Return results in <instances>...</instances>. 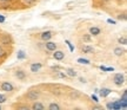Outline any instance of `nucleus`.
<instances>
[{
  "label": "nucleus",
  "mask_w": 127,
  "mask_h": 110,
  "mask_svg": "<svg viewBox=\"0 0 127 110\" xmlns=\"http://www.w3.org/2000/svg\"><path fill=\"white\" fill-rule=\"evenodd\" d=\"M57 47H58V45H57V43H54V41H51V40L45 41V49L47 51L53 52V51L57 50Z\"/></svg>",
  "instance_id": "obj_4"
},
{
  "label": "nucleus",
  "mask_w": 127,
  "mask_h": 110,
  "mask_svg": "<svg viewBox=\"0 0 127 110\" xmlns=\"http://www.w3.org/2000/svg\"><path fill=\"white\" fill-rule=\"evenodd\" d=\"M93 109H98V110H102V107H101V106H94V107H93Z\"/></svg>",
  "instance_id": "obj_29"
},
{
  "label": "nucleus",
  "mask_w": 127,
  "mask_h": 110,
  "mask_svg": "<svg viewBox=\"0 0 127 110\" xmlns=\"http://www.w3.org/2000/svg\"><path fill=\"white\" fill-rule=\"evenodd\" d=\"M31 108L33 110H45V106L38 101H33V104L31 106Z\"/></svg>",
  "instance_id": "obj_9"
},
{
  "label": "nucleus",
  "mask_w": 127,
  "mask_h": 110,
  "mask_svg": "<svg viewBox=\"0 0 127 110\" xmlns=\"http://www.w3.org/2000/svg\"><path fill=\"white\" fill-rule=\"evenodd\" d=\"M52 37H53V33L51 32V31H44V32L40 34L41 40H44V41L51 40V38H52Z\"/></svg>",
  "instance_id": "obj_6"
},
{
  "label": "nucleus",
  "mask_w": 127,
  "mask_h": 110,
  "mask_svg": "<svg viewBox=\"0 0 127 110\" xmlns=\"http://www.w3.org/2000/svg\"><path fill=\"white\" fill-rule=\"evenodd\" d=\"M35 1L36 0H23L24 5H26V6H31V5H33Z\"/></svg>",
  "instance_id": "obj_22"
},
{
  "label": "nucleus",
  "mask_w": 127,
  "mask_h": 110,
  "mask_svg": "<svg viewBox=\"0 0 127 110\" xmlns=\"http://www.w3.org/2000/svg\"><path fill=\"white\" fill-rule=\"evenodd\" d=\"M82 39H84V41H86V43H90L92 39V36L90 34V33H87V34H84L82 36Z\"/></svg>",
  "instance_id": "obj_21"
},
{
  "label": "nucleus",
  "mask_w": 127,
  "mask_h": 110,
  "mask_svg": "<svg viewBox=\"0 0 127 110\" xmlns=\"http://www.w3.org/2000/svg\"><path fill=\"white\" fill-rule=\"evenodd\" d=\"M92 100H93V101H94V102H96V103H98V102H99V101H98V97L93 96V95H92Z\"/></svg>",
  "instance_id": "obj_30"
},
{
  "label": "nucleus",
  "mask_w": 127,
  "mask_h": 110,
  "mask_svg": "<svg viewBox=\"0 0 127 110\" xmlns=\"http://www.w3.org/2000/svg\"><path fill=\"white\" fill-rule=\"evenodd\" d=\"M109 1H112V0H102V2H109Z\"/></svg>",
  "instance_id": "obj_35"
},
{
  "label": "nucleus",
  "mask_w": 127,
  "mask_h": 110,
  "mask_svg": "<svg viewBox=\"0 0 127 110\" xmlns=\"http://www.w3.org/2000/svg\"><path fill=\"white\" fill-rule=\"evenodd\" d=\"M25 96L30 101H38L39 97H40V91L39 90H30V91H27V94Z\"/></svg>",
  "instance_id": "obj_1"
},
{
  "label": "nucleus",
  "mask_w": 127,
  "mask_h": 110,
  "mask_svg": "<svg viewBox=\"0 0 127 110\" xmlns=\"http://www.w3.org/2000/svg\"><path fill=\"white\" fill-rule=\"evenodd\" d=\"M0 89L5 92H12L14 90V87L11 82H2L0 84Z\"/></svg>",
  "instance_id": "obj_3"
},
{
  "label": "nucleus",
  "mask_w": 127,
  "mask_h": 110,
  "mask_svg": "<svg viewBox=\"0 0 127 110\" xmlns=\"http://www.w3.org/2000/svg\"><path fill=\"white\" fill-rule=\"evenodd\" d=\"M118 19H119V20H126V14H125V13L119 14V15H118Z\"/></svg>",
  "instance_id": "obj_25"
},
{
  "label": "nucleus",
  "mask_w": 127,
  "mask_h": 110,
  "mask_svg": "<svg viewBox=\"0 0 127 110\" xmlns=\"http://www.w3.org/2000/svg\"><path fill=\"white\" fill-rule=\"evenodd\" d=\"M41 68H42V64H41V63H32L30 69H31V72L35 73V72H39Z\"/></svg>",
  "instance_id": "obj_8"
},
{
  "label": "nucleus",
  "mask_w": 127,
  "mask_h": 110,
  "mask_svg": "<svg viewBox=\"0 0 127 110\" xmlns=\"http://www.w3.org/2000/svg\"><path fill=\"white\" fill-rule=\"evenodd\" d=\"M81 51L84 52V53H93V47L92 46H90V45H84L81 47Z\"/></svg>",
  "instance_id": "obj_14"
},
{
  "label": "nucleus",
  "mask_w": 127,
  "mask_h": 110,
  "mask_svg": "<svg viewBox=\"0 0 127 110\" xmlns=\"http://www.w3.org/2000/svg\"><path fill=\"white\" fill-rule=\"evenodd\" d=\"M66 44H67V45L69 46V50H71V51H73V50H74V47H73V46H72V44H71V43H69V41H68V40H66Z\"/></svg>",
  "instance_id": "obj_28"
},
{
  "label": "nucleus",
  "mask_w": 127,
  "mask_h": 110,
  "mask_svg": "<svg viewBox=\"0 0 127 110\" xmlns=\"http://www.w3.org/2000/svg\"><path fill=\"white\" fill-rule=\"evenodd\" d=\"M79 64H86V65H88V64H91V62L88 59H85V58H78V60H77Z\"/></svg>",
  "instance_id": "obj_18"
},
{
  "label": "nucleus",
  "mask_w": 127,
  "mask_h": 110,
  "mask_svg": "<svg viewBox=\"0 0 127 110\" xmlns=\"http://www.w3.org/2000/svg\"><path fill=\"white\" fill-rule=\"evenodd\" d=\"M79 81H80L81 83H86V79H85V78H82V77L79 78Z\"/></svg>",
  "instance_id": "obj_31"
},
{
  "label": "nucleus",
  "mask_w": 127,
  "mask_h": 110,
  "mask_svg": "<svg viewBox=\"0 0 127 110\" xmlns=\"http://www.w3.org/2000/svg\"><path fill=\"white\" fill-rule=\"evenodd\" d=\"M107 23H109V24H115V20H112V19H108V20H107Z\"/></svg>",
  "instance_id": "obj_32"
},
{
  "label": "nucleus",
  "mask_w": 127,
  "mask_h": 110,
  "mask_svg": "<svg viewBox=\"0 0 127 110\" xmlns=\"http://www.w3.org/2000/svg\"><path fill=\"white\" fill-rule=\"evenodd\" d=\"M106 108H107V109H112V110H113V103H112V102L107 103V104H106Z\"/></svg>",
  "instance_id": "obj_26"
},
{
  "label": "nucleus",
  "mask_w": 127,
  "mask_h": 110,
  "mask_svg": "<svg viewBox=\"0 0 127 110\" xmlns=\"http://www.w3.org/2000/svg\"><path fill=\"white\" fill-rule=\"evenodd\" d=\"M5 21V18L4 17H1V15H0V23H4Z\"/></svg>",
  "instance_id": "obj_33"
},
{
  "label": "nucleus",
  "mask_w": 127,
  "mask_h": 110,
  "mask_svg": "<svg viewBox=\"0 0 127 110\" xmlns=\"http://www.w3.org/2000/svg\"><path fill=\"white\" fill-rule=\"evenodd\" d=\"M5 55H6V52H5V50L2 49V47H0V58H1V57H4Z\"/></svg>",
  "instance_id": "obj_27"
},
{
  "label": "nucleus",
  "mask_w": 127,
  "mask_h": 110,
  "mask_svg": "<svg viewBox=\"0 0 127 110\" xmlns=\"http://www.w3.org/2000/svg\"><path fill=\"white\" fill-rule=\"evenodd\" d=\"M6 101H7V97L5 96V95H2V94H0V104H1V103H5Z\"/></svg>",
  "instance_id": "obj_24"
},
{
  "label": "nucleus",
  "mask_w": 127,
  "mask_h": 110,
  "mask_svg": "<svg viewBox=\"0 0 127 110\" xmlns=\"http://www.w3.org/2000/svg\"><path fill=\"white\" fill-rule=\"evenodd\" d=\"M0 110H1V106H0Z\"/></svg>",
  "instance_id": "obj_36"
},
{
  "label": "nucleus",
  "mask_w": 127,
  "mask_h": 110,
  "mask_svg": "<svg viewBox=\"0 0 127 110\" xmlns=\"http://www.w3.org/2000/svg\"><path fill=\"white\" fill-rule=\"evenodd\" d=\"M48 109L50 110H60L61 107H60V104H58V103L52 102V103H50V106H48Z\"/></svg>",
  "instance_id": "obj_15"
},
{
  "label": "nucleus",
  "mask_w": 127,
  "mask_h": 110,
  "mask_svg": "<svg viewBox=\"0 0 127 110\" xmlns=\"http://www.w3.org/2000/svg\"><path fill=\"white\" fill-rule=\"evenodd\" d=\"M14 108H17L18 110H28L30 109V107L27 104H15Z\"/></svg>",
  "instance_id": "obj_16"
},
{
  "label": "nucleus",
  "mask_w": 127,
  "mask_h": 110,
  "mask_svg": "<svg viewBox=\"0 0 127 110\" xmlns=\"http://www.w3.org/2000/svg\"><path fill=\"white\" fill-rule=\"evenodd\" d=\"M99 92V95L101 97H107L109 95V94H111V89H107V88H102V89H101V90H100V91H98Z\"/></svg>",
  "instance_id": "obj_12"
},
{
  "label": "nucleus",
  "mask_w": 127,
  "mask_h": 110,
  "mask_svg": "<svg viewBox=\"0 0 127 110\" xmlns=\"http://www.w3.org/2000/svg\"><path fill=\"white\" fill-rule=\"evenodd\" d=\"M65 73L67 75L68 77H78V72L75 71L74 69H72V68H67V69H65Z\"/></svg>",
  "instance_id": "obj_10"
},
{
  "label": "nucleus",
  "mask_w": 127,
  "mask_h": 110,
  "mask_svg": "<svg viewBox=\"0 0 127 110\" xmlns=\"http://www.w3.org/2000/svg\"><path fill=\"white\" fill-rule=\"evenodd\" d=\"M0 41L4 44V45H8L9 43V37L8 36H2L1 38H0Z\"/></svg>",
  "instance_id": "obj_17"
},
{
  "label": "nucleus",
  "mask_w": 127,
  "mask_h": 110,
  "mask_svg": "<svg viewBox=\"0 0 127 110\" xmlns=\"http://www.w3.org/2000/svg\"><path fill=\"white\" fill-rule=\"evenodd\" d=\"M57 77L59 78H66L67 77V75L65 72H61V71H57Z\"/></svg>",
  "instance_id": "obj_23"
},
{
  "label": "nucleus",
  "mask_w": 127,
  "mask_h": 110,
  "mask_svg": "<svg viewBox=\"0 0 127 110\" xmlns=\"http://www.w3.org/2000/svg\"><path fill=\"white\" fill-rule=\"evenodd\" d=\"M54 53H53V58H54L55 60H63L64 58H65V52L61 50H55L53 51Z\"/></svg>",
  "instance_id": "obj_5"
},
{
  "label": "nucleus",
  "mask_w": 127,
  "mask_h": 110,
  "mask_svg": "<svg viewBox=\"0 0 127 110\" xmlns=\"http://www.w3.org/2000/svg\"><path fill=\"white\" fill-rule=\"evenodd\" d=\"M14 75H15V77L18 78V79H20V81H24V79L26 78V72H25L24 70H21V69L15 70Z\"/></svg>",
  "instance_id": "obj_7"
},
{
  "label": "nucleus",
  "mask_w": 127,
  "mask_h": 110,
  "mask_svg": "<svg viewBox=\"0 0 127 110\" xmlns=\"http://www.w3.org/2000/svg\"><path fill=\"white\" fill-rule=\"evenodd\" d=\"M8 1H11V0H0V2H8Z\"/></svg>",
  "instance_id": "obj_34"
},
{
  "label": "nucleus",
  "mask_w": 127,
  "mask_h": 110,
  "mask_svg": "<svg viewBox=\"0 0 127 110\" xmlns=\"http://www.w3.org/2000/svg\"><path fill=\"white\" fill-rule=\"evenodd\" d=\"M88 31H90V34H91V36H94V37L99 36L100 33H101V30H100L99 27H96V26H91Z\"/></svg>",
  "instance_id": "obj_11"
},
{
  "label": "nucleus",
  "mask_w": 127,
  "mask_h": 110,
  "mask_svg": "<svg viewBox=\"0 0 127 110\" xmlns=\"http://www.w3.org/2000/svg\"><path fill=\"white\" fill-rule=\"evenodd\" d=\"M113 83L117 87H121L125 83V77H124L123 73H115L113 76Z\"/></svg>",
  "instance_id": "obj_2"
},
{
  "label": "nucleus",
  "mask_w": 127,
  "mask_h": 110,
  "mask_svg": "<svg viewBox=\"0 0 127 110\" xmlns=\"http://www.w3.org/2000/svg\"><path fill=\"white\" fill-rule=\"evenodd\" d=\"M0 47H1V46H0Z\"/></svg>",
  "instance_id": "obj_37"
},
{
  "label": "nucleus",
  "mask_w": 127,
  "mask_h": 110,
  "mask_svg": "<svg viewBox=\"0 0 127 110\" xmlns=\"http://www.w3.org/2000/svg\"><path fill=\"white\" fill-rule=\"evenodd\" d=\"M118 43L119 44H121V45H127V39H126V37L123 36V37H120L118 39Z\"/></svg>",
  "instance_id": "obj_20"
},
{
  "label": "nucleus",
  "mask_w": 127,
  "mask_h": 110,
  "mask_svg": "<svg viewBox=\"0 0 127 110\" xmlns=\"http://www.w3.org/2000/svg\"><path fill=\"white\" fill-rule=\"evenodd\" d=\"M17 58L18 59H25L26 58V55H25V51H23V50H20L18 52V55H17Z\"/></svg>",
  "instance_id": "obj_19"
},
{
  "label": "nucleus",
  "mask_w": 127,
  "mask_h": 110,
  "mask_svg": "<svg viewBox=\"0 0 127 110\" xmlns=\"http://www.w3.org/2000/svg\"><path fill=\"white\" fill-rule=\"evenodd\" d=\"M113 53L117 56V57H121V56L125 55V50H124V49H121V47H115V49H114V51H113Z\"/></svg>",
  "instance_id": "obj_13"
}]
</instances>
